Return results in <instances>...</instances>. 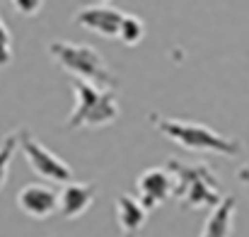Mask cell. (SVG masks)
<instances>
[{"label": "cell", "instance_id": "obj_7", "mask_svg": "<svg viewBox=\"0 0 249 237\" xmlns=\"http://www.w3.org/2000/svg\"><path fill=\"white\" fill-rule=\"evenodd\" d=\"M124 12L116 10L114 5L99 2V5H85L75 12V24H80L85 29L99 34L102 39H119L121 32V22H124Z\"/></svg>", "mask_w": 249, "mask_h": 237}, {"label": "cell", "instance_id": "obj_15", "mask_svg": "<svg viewBox=\"0 0 249 237\" xmlns=\"http://www.w3.org/2000/svg\"><path fill=\"white\" fill-rule=\"evenodd\" d=\"M12 7H15L22 17H34V15L44 7V2H39V0H17V2H12Z\"/></svg>", "mask_w": 249, "mask_h": 237}, {"label": "cell", "instance_id": "obj_8", "mask_svg": "<svg viewBox=\"0 0 249 237\" xmlns=\"http://www.w3.org/2000/svg\"><path fill=\"white\" fill-rule=\"evenodd\" d=\"M17 208L34 220H44L58 211V194L46 184H27L17 194Z\"/></svg>", "mask_w": 249, "mask_h": 237}, {"label": "cell", "instance_id": "obj_10", "mask_svg": "<svg viewBox=\"0 0 249 237\" xmlns=\"http://www.w3.org/2000/svg\"><path fill=\"white\" fill-rule=\"evenodd\" d=\"M148 211L141 206V201L131 194H121L116 199V225L124 237H138L148 223Z\"/></svg>", "mask_w": 249, "mask_h": 237}, {"label": "cell", "instance_id": "obj_6", "mask_svg": "<svg viewBox=\"0 0 249 237\" xmlns=\"http://www.w3.org/2000/svg\"><path fill=\"white\" fill-rule=\"evenodd\" d=\"M136 191L141 206L150 213L162 206L169 196H174V177L167 167H150L136 179Z\"/></svg>", "mask_w": 249, "mask_h": 237}, {"label": "cell", "instance_id": "obj_11", "mask_svg": "<svg viewBox=\"0 0 249 237\" xmlns=\"http://www.w3.org/2000/svg\"><path fill=\"white\" fill-rule=\"evenodd\" d=\"M235 206H237V199H235V196L223 199V201L211 211V216L206 218L203 230H201V237H230L232 235Z\"/></svg>", "mask_w": 249, "mask_h": 237}, {"label": "cell", "instance_id": "obj_5", "mask_svg": "<svg viewBox=\"0 0 249 237\" xmlns=\"http://www.w3.org/2000/svg\"><path fill=\"white\" fill-rule=\"evenodd\" d=\"M17 146L22 148V153L29 162V167L34 169V174H39L41 179L53 182V184H63V186L73 182V167L66 160L58 158L56 153H51L44 143H39L29 131L17 133Z\"/></svg>", "mask_w": 249, "mask_h": 237}, {"label": "cell", "instance_id": "obj_3", "mask_svg": "<svg viewBox=\"0 0 249 237\" xmlns=\"http://www.w3.org/2000/svg\"><path fill=\"white\" fill-rule=\"evenodd\" d=\"M49 54L71 78L92 82V85L104 87V90H111L116 85V78L111 75V71L107 68V63L102 58V54L94 46L68 44V41H51L49 44Z\"/></svg>", "mask_w": 249, "mask_h": 237}, {"label": "cell", "instance_id": "obj_9", "mask_svg": "<svg viewBox=\"0 0 249 237\" xmlns=\"http://www.w3.org/2000/svg\"><path fill=\"white\" fill-rule=\"evenodd\" d=\"M92 203H94V184L71 182L58 194V211L66 220H75L85 216Z\"/></svg>", "mask_w": 249, "mask_h": 237}, {"label": "cell", "instance_id": "obj_16", "mask_svg": "<svg viewBox=\"0 0 249 237\" xmlns=\"http://www.w3.org/2000/svg\"><path fill=\"white\" fill-rule=\"evenodd\" d=\"M237 177H240V182H245V184H249V167H242Z\"/></svg>", "mask_w": 249, "mask_h": 237}, {"label": "cell", "instance_id": "obj_13", "mask_svg": "<svg viewBox=\"0 0 249 237\" xmlns=\"http://www.w3.org/2000/svg\"><path fill=\"white\" fill-rule=\"evenodd\" d=\"M15 148H17V136L10 133L2 143H0V189L7 182V172H10V162L15 158Z\"/></svg>", "mask_w": 249, "mask_h": 237}, {"label": "cell", "instance_id": "obj_4", "mask_svg": "<svg viewBox=\"0 0 249 237\" xmlns=\"http://www.w3.org/2000/svg\"><path fill=\"white\" fill-rule=\"evenodd\" d=\"M169 174L177 177L174 182V196L189 206V208H215L223 196L218 194V179L211 167L206 164H181V162H169L167 164Z\"/></svg>", "mask_w": 249, "mask_h": 237}, {"label": "cell", "instance_id": "obj_14", "mask_svg": "<svg viewBox=\"0 0 249 237\" xmlns=\"http://www.w3.org/2000/svg\"><path fill=\"white\" fill-rule=\"evenodd\" d=\"M10 63H12V36L0 17V68H7Z\"/></svg>", "mask_w": 249, "mask_h": 237}, {"label": "cell", "instance_id": "obj_2", "mask_svg": "<svg viewBox=\"0 0 249 237\" xmlns=\"http://www.w3.org/2000/svg\"><path fill=\"white\" fill-rule=\"evenodd\" d=\"M71 87L75 94V107L66 121L68 128H104L119 119V99L114 90L75 78H71Z\"/></svg>", "mask_w": 249, "mask_h": 237}, {"label": "cell", "instance_id": "obj_1", "mask_svg": "<svg viewBox=\"0 0 249 237\" xmlns=\"http://www.w3.org/2000/svg\"><path fill=\"white\" fill-rule=\"evenodd\" d=\"M153 126L169 138L172 143H177L184 150H194V153H218V155H230L237 158L242 153L240 141L228 138L203 124H194V121H179V119H167L160 114L150 116Z\"/></svg>", "mask_w": 249, "mask_h": 237}, {"label": "cell", "instance_id": "obj_12", "mask_svg": "<svg viewBox=\"0 0 249 237\" xmlns=\"http://www.w3.org/2000/svg\"><path fill=\"white\" fill-rule=\"evenodd\" d=\"M145 36V24L138 15H126L121 22V32H119V41L126 46H138Z\"/></svg>", "mask_w": 249, "mask_h": 237}]
</instances>
